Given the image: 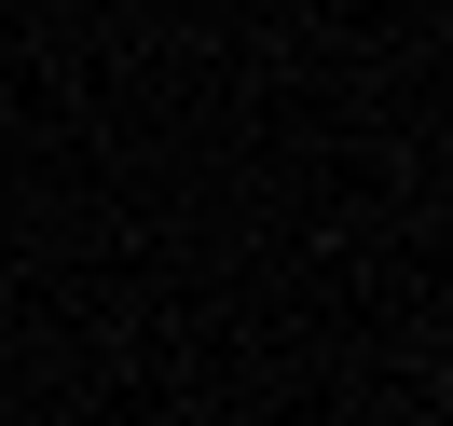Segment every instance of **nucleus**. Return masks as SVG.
I'll return each mask as SVG.
<instances>
[]
</instances>
